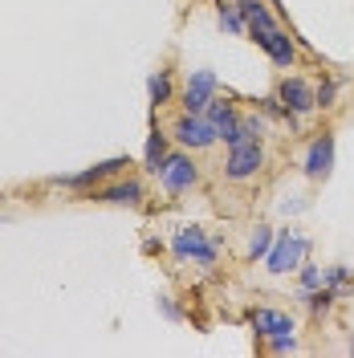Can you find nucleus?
Instances as JSON below:
<instances>
[{"mask_svg":"<svg viewBox=\"0 0 354 358\" xmlns=\"http://www.w3.org/2000/svg\"><path fill=\"white\" fill-rule=\"evenodd\" d=\"M302 171H306V179H313V183L330 179V171H334V131H322V134L310 138L306 159H302Z\"/></svg>","mask_w":354,"mask_h":358,"instance_id":"nucleus-10","label":"nucleus"},{"mask_svg":"<svg viewBox=\"0 0 354 358\" xmlns=\"http://www.w3.org/2000/svg\"><path fill=\"white\" fill-rule=\"evenodd\" d=\"M273 236H277V232H273L269 224H257L253 236H248V261H265L269 248H273Z\"/></svg>","mask_w":354,"mask_h":358,"instance_id":"nucleus-19","label":"nucleus"},{"mask_svg":"<svg viewBox=\"0 0 354 358\" xmlns=\"http://www.w3.org/2000/svg\"><path fill=\"white\" fill-rule=\"evenodd\" d=\"M306 252H310V241H306L297 228H285V232L273 236V248H269V257H265V268L273 273V277H281V273H297L302 261H306Z\"/></svg>","mask_w":354,"mask_h":358,"instance_id":"nucleus-2","label":"nucleus"},{"mask_svg":"<svg viewBox=\"0 0 354 358\" xmlns=\"http://www.w3.org/2000/svg\"><path fill=\"white\" fill-rule=\"evenodd\" d=\"M253 41L265 49V57H269L277 69H293V66H297V41L289 37L281 24H277V29H269V33H257Z\"/></svg>","mask_w":354,"mask_h":358,"instance_id":"nucleus-12","label":"nucleus"},{"mask_svg":"<svg viewBox=\"0 0 354 358\" xmlns=\"http://www.w3.org/2000/svg\"><path fill=\"white\" fill-rule=\"evenodd\" d=\"M236 8H241V17H244V29H248V37L277 29V17H273V8H269L265 0H236Z\"/></svg>","mask_w":354,"mask_h":358,"instance_id":"nucleus-14","label":"nucleus"},{"mask_svg":"<svg viewBox=\"0 0 354 358\" xmlns=\"http://www.w3.org/2000/svg\"><path fill=\"white\" fill-rule=\"evenodd\" d=\"M159 310H163V317H167V322H179V306L171 301V297H159Z\"/></svg>","mask_w":354,"mask_h":358,"instance_id":"nucleus-24","label":"nucleus"},{"mask_svg":"<svg viewBox=\"0 0 354 358\" xmlns=\"http://www.w3.org/2000/svg\"><path fill=\"white\" fill-rule=\"evenodd\" d=\"M131 167V159L127 155H114V159H102V163H94L86 171H73V176H53L49 179V187H62V192H78V196H86L90 187H98V183H106V179L122 176Z\"/></svg>","mask_w":354,"mask_h":358,"instance_id":"nucleus-3","label":"nucleus"},{"mask_svg":"<svg viewBox=\"0 0 354 358\" xmlns=\"http://www.w3.org/2000/svg\"><path fill=\"white\" fill-rule=\"evenodd\" d=\"M204 118L216 127V134H220V143H241V110H236V102H228V98H212L208 102V110H204Z\"/></svg>","mask_w":354,"mask_h":358,"instance_id":"nucleus-11","label":"nucleus"},{"mask_svg":"<svg viewBox=\"0 0 354 358\" xmlns=\"http://www.w3.org/2000/svg\"><path fill=\"white\" fill-rule=\"evenodd\" d=\"M322 285H330L338 297L346 293V285H351V268L346 265H330V268H322Z\"/></svg>","mask_w":354,"mask_h":358,"instance_id":"nucleus-20","label":"nucleus"},{"mask_svg":"<svg viewBox=\"0 0 354 358\" xmlns=\"http://www.w3.org/2000/svg\"><path fill=\"white\" fill-rule=\"evenodd\" d=\"M159 183H163V192L167 196H183V192H192L199 183V163L192 159V151H167V159H163V167H159Z\"/></svg>","mask_w":354,"mask_h":358,"instance_id":"nucleus-6","label":"nucleus"},{"mask_svg":"<svg viewBox=\"0 0 354 358\" xmlns=\"http://www.w3.org/2000/svg\"><path fill=\"white\" fill-rule=\"evenodd\" d=\"M265 346H269V355H293V350H297V338L281 334V338H269Z\"/></svg>","mask_w":354,"mask_h":358,"instance_id":"nucleus-23","label":"nucleus"},{"mask_svg":"<svg viewBox=\"0 0 354 358\" xmlns=\"http://www.w3.org/2000/svg\"><path fill=\"white\" fill-rule=\"evenodd\" d=\"M277 98H281V106H285L289 122H302V118H310V114L318 110V90H313V82L297 78V73L281 78V86H277Z\"/></svg>","mask_w":354,"mask_h":358,"instance_id":"nucleus-8","label":"nucleus"},{"mask_svg":"<svg viewBox=\"0 0 354 358\" xmlns=\"http://www.w3.org/2000/svg\"><path fill=\"white\" fill-rule=\"evenodd\" d=\"M248 326H253V334L261 338V342H269V338H281V334H297V322H293L285 310H269V306H261V310H248Z\"/></svg>","mask_w":354,"mask_h":358,"instance_id":"nucleus-13","label":"nucleus"},{"mask_svg":"<svg viewBox=\"0 0 354 358\" xmlns=\"http://www.w3.org/2000/svg\"><path fill=\"white\" fill-rule=\"evenodd\" d=\"M171 257H176L179 265H199V268H216L220 261V245L204 232V228H179L176 236H171Z\"/></svg>","mask_w":354,"mask_h":358,"instance_id":"nucleus-1","label":"nucleus"},{"mask_svg":"<svg viewBox=\"0 0 354 358\" xmlns=\"http://www.w3.org/2000/svg\"><path fill=\"white\" fill-rule=\"evenodd\" d=\"M167 138H171V134L159 131V122H155L151 134H147V147H143V171H147V176H159L163 159H167V151H171V147H167Z\"/></svg>","mask_w":354,"mask_h":358,"instance_id":"nucleus-15","label":"nucleus"},{"mask_svg":"<svg viewBox=\"0 0 354 358\" xmlns=\"http://www.w3.org/2000/svg\"><path fill=\"white\" fill-rule=\"evenodd\" d=\"M147 98H151V110H163V106H171L176 102V73L171 69H159L151 73V82H147Z\"/></svg>","mask_w":354,"mask_h":358,"instance_id":"nucleus-16","label":"nucleus"},{"mask_svg":"<svg viewBox=\"0 0 354 358\" xmlns=\"http://www.w3.org/2000/svg\"><path fill=\"white\" fill-rule=\"evenodd\" d=\"M313 90H318V110H334L338 98H342V90H346V82L334 78V73H322V82H318Z\"/></svg>","mask_w":354,"mask_h":358,"instance_id":"nucleus-18","label":"nucleus"},{"mask_svg":"<svg viewBox=\"0 0 354 358\" xmlns=\"http://www.w3.org/2000/svg\"><path fill=\"white\" fill-rule=\"evenodd\" d=\"M241 138H265V118L261 114H241Z\"/></svg>","mask_w":354,"mask_h":358,"instance_id":"nucleus-21","label":"nucleus"},{"mask_svg":"<svg viewBox=\"0 0 354 358\" xmlns=\"http://www.w3.org/2000/svg\"><path fill=\"white\" fill-rule=\"evenodd\" d=\"M216 90H220V82H216L212 69H192L187 82H183V90H179V106L187 114H204L208 102L216 98Z\"/></svg>","mask_w":354,"mask_h":358,"instance_id":"nucleus-9","label":"nucleus"},{"mask_svg":"<svg viewBox=\"0 0 354 358\" xmlns=\"http://www.w3.org/2000/svg\"><path fill=\"white\" fill-rule=\"evenodd\" d=\"M261 114H265V118H273V122H289V114H285V106H281V98H277V94L261 98Z\"/></svg>","mask_w":354,"mask_h":358,"instance_id":"nucleus-22","label":"nucleus"},{"mask_svg":"<svg viewBox=\"0 0 354 358\" xmlns=\"http://www.w3.org/2000/svg\"><path fill=\"white\" fill-rule=\"evenodd\" d=\"M265 167V147L261 138H241L228 147V159H224V179L228 183H248V179L261 176Z\"/></svg>","mask_w":354,"mask_h":358,"instance_id":"nucleus-5","label":"nucleus"},{"mask_svg":"<svg viewBox=\"0 0 354 358\" xmlns=\"http://www.w3.org/2000/svg\"><path fill=\"white\" fill-rule=\"evenodd\" d=\"M82 200H94V203H114V208H143L147 200V183L139 176H114L98 187H90Z\"/></svg>","mask_w":354,"mask_h":358,"instance_id":"nucleus-4","label":"nucleus"},{"mask_svg":"<svg viewBox=\"0 0 354 358\" xmlns=\"http://www.w3.org/2000/svg\"><path fill=\"white\" fill-rule=\"evenodd\" d=\"M216 21H220L224 33H232V37H248V29H244V17H241V8H236V0H220V4H216Z\"/></svg>","mask_w":354,"mask_h":358,"instance_id":"nucleus-17","label":"nucleus"},{"mask_svg":"<svg viewBox=\"0 0 354 358\" xmlns=\"http://www.w3.org/2000/svg\"><path fill=\"white\" fill-rule=\"evenodd\" d=\"M167 134L176 138L183 151H208V147H216L220 143V134H216V127L204 118V114H176L171 118V127H167Z\"/></svg>","mask_w":354,"mask_h":358,"instance_id":"nucleus-7","label":"nucleus"}]
</instances>
